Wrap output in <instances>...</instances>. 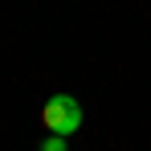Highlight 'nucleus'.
<instances>
[{
  "mask_svg": "<svg viewBox=\"0 0 151 151\" xmlns=\"http://www.w3.org/2000/svg\"><path fill=\"white\" fill-rule=\"evenodd\" d=\"M37 151H70V143H65V135H49Z\"/></svg>",
  "mask_w": 151,
  "mask_h": 151,
  "instance_id": "obj_2",
  "label": "nucleus"
},
{
  "mask_svg": "<svg viewBox=\"0 0 151 151\" xmlns=\"http://www.w3.org/2000/svg\"><path fill=\"white\" fill-rule=\"evenodd\" d=\"M41 123H45V131L49 135H74L78 127H82V102L74 98V94H53V98H45V106H41Z\"/></svg>",
  "mask_w": 151,
  "mask_h": 151,
  "instance_id": "obj_1",
  "label": "nucleus"
}]
</instances>
